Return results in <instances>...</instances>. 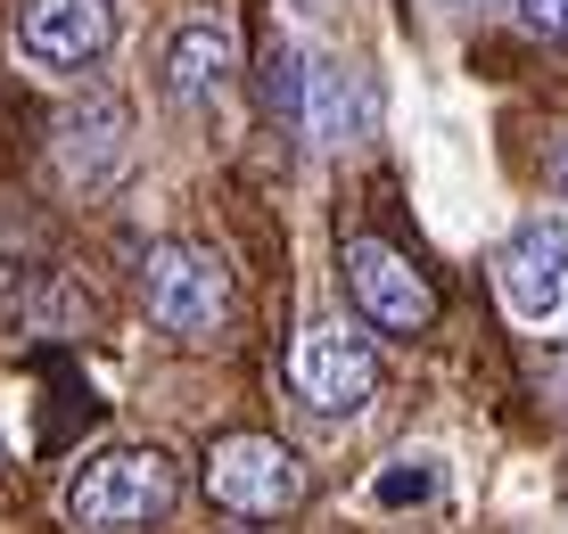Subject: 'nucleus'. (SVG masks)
<instances>
[{
	"instance_id": "1",
	"label": "nucleus",
	"mask_w": 568,
	"mask_h": 534,
	"mask_svg": "<svg viewBox=\"0 0 568 534\" xmlns=\"http://www.w3.org/2000/svg\"><path fill=\"white\" fill-rule=\"evenodd\" d=\"M173 502H182V469H173L156 444H115L91 469H74V485H67V518L91 526V534L156 526Z\"/></svg>"
},
{
	"instance_id": "2",
	"label": "nucleus",
	"mask_w": 568,
	"mask_h": 534,
	"mask_svg": "<svg viewBox=\"0 0 568 534\" xmlns=\"http://www.w3.org/2000/svg\"><path fill=\"white\" fill-rule=\"evenodd\" d=\"M141 305H149V321L165 329V338H223L240 296H231L223 255H206L190 239H165V247L141 255Z\"/></svg>"
},
{
	"instance_id": "3",
	"label": "nucleus",
	"mask_w": 568,
	"mask_h": 534,
	"mask_svg": "<svg viewBox=\"0 0 568 534\" xmlns=\"http://www.w3.org/2000/svg\"><path fill=\"white\" fill-rule=\"evenodd\" d=\"M346 296L379 338H428L437 329V288L413 271V255L379 230H355L346 239Z\"/></svg>"
},
{
	"instance_id": "4",
	"label": "nucleus",
	"mask_w": 568,
	"mask_h": 534,
	"mask_svg": "<svg viewBox=\"0 0 568 534\" xmlns=\"http://www.w3.org/2000/svg\"><path fill=\"white\" fill-rule=\"evenodd\" d=\"M288 387L305 394V411L346 420V411H363L371 387H379V346H371L355 321H305L297 346H288Z\"/></svg>"
},
{
	"instance_id": "5",
	"label": "nucleus",
	"mask_w": 568,
	"mask_h": 534,
	"mask_svg": "<svg viewBox=\"0 0 568 534\" xmlns=\"http://www.w3.org/2000/svg\"><path fill=\"white\" fill-rule=\"evenodd\" d=\"M297 493H305L297 452L264 428H240L206 452V502L231 510V518H281V510H297Z\"/></svg>"
},
{
	"instance_id": "6",
	"label": "nucleus",
	"mask_w": 568,
	"mask_h": 534,
	"mask_svg": "<svg viewBox=\"0 0 568 534\" xmlns=\"http://www.w3.org/2000/svg\"><path fill=\"white\" fill-rule=\"evenodd\" d=\"M50 165H58V182L67 189H108L115 173L132 165V107L115 91H91V99H74V107H58V124H50Z\"/></svg>"
},
{
	"instance_id": "7",
	"label": "nucleus",
	"mask_w": 568,
	"mask_h": 534,
	"mask_svg": "<svg viewBox=\"0 0 568 534\" xmlns=\"http://www.w3.org/2000/svg\"><path fill=\"white\" fill-rule=\"evenodd\" d=\"M115 25H124L115 0H26L17 9V50L50 74H74V66H100L115 50Z\"/></svg>"
},
{
	"instance_id": "8",
	"label": "nucleus",
	"mask_w": 568,
	"mask_h": 534,
	"mask_svg": "<svg viewBox=\"0 0 568 534\" xmlns=\"http://www.w3.org/2000/svg\"><path fill=\"white\" fill-rule=\"evenodd\" d=\"M560 288H568V223L544 214V223L511 230V247L495 255V296L519 321H544V312L560 305Z\"/></svg>"
},
{
	"instance_id": "9",
	"label": "nucleus",
	"mask_w": 568,
	"mask_h": 534,
	"mask_svg": "<svg viewBox=\"0 0 568 534\" xmlns=\"http://www.w3.org/2000/svg\"><path fill=\"white\" fill-rule=\"evenodd\" d=\"M231 74H240V42H231V25H214V17H190L165 42V91L182 99V107H206Z\"/></svg>"
},
{
	"instance_id": "10",
	"label": "nucleus",
	"mask_w": 568,
	"mask_h": 534,
	"mask_svg": "<svg viewBox=\"0 0 568 534\" xmlns=\"http://www.w3.org/2000/svg\"><path fill=\"white\" fill-rule=\"evenodd\" d=\"M305 141H322V148H338V141H355V124L363 115L346 107V74L338 66H305Z\"/></svg>"
},
{
	"instance_id": "11",
	"label": "nucleus",
	"mask_w": 568,
	"mask_h": 534,
	"mask_svg": "<svg viewBox=\"0 0 568 534\" xmlns=\"http://www.w3.org/2000/svg\"><path fill=\"white\" fill-rule=\"evenodd\" d=\"M437 485H445L437 461H396L387 477H371V502H379V510H413V502H428Z\"/></svg>"
},
{
	"instance_id": "12",
	"label": "nucleus",
	"mask_w": 568,
	"mask_h": 534,
	"mask_svg": "<svg viewBox=\"0 0 568 534\" xmlns=\"http://www.w3.org/2000/svg\"><path fill=\"white\" fill-rule=\"evenodd\" d=\"M519 17L536 33H552V42H568V0H519Z\"/></svg>"
},
{
	"instance_id": "13",
	"label": "nucleus",
	"mask_w": 568,
	"mask_h": 534,
	"mask_svg": "<svg viewBox=\"0 0 568 534\" xmlns=\"http://www.w3.org/2000/svg\"><path fill=\"white\" fill-rule=\"evenodd\" d=\"M544 394H552V403H568V353H552V362H544Z\"/></svg>"
},
{
	"instance_id": "14",
	"label": "nucleus",
	"mask_w": 568,
	"mask_h": 534,
	"mask_svg": "<svg viewBox=\"0 0 568 534\" xmlns=\"http://www.w3.org/2000/svg\"><path fill=\"white\" fill-rule=\"evenodd\" d=\"M552 189L568 197V141H560V156H552Z\"/></svg>"
},
{
	"instance_id": "15",
	"label": "nucleus",
	"mask_w": 568,
	"mask_h": 534,
	"mask_svg": "<svg viewBox=\"0 0 568 534\" xmlns=\"http://www.w3.org/2000/svg\"><path fill=\"white\" fill-rule=\"evenodd\" d=\"M454 9H495V0H454Z\"/></svg>"
}]
</instances>
